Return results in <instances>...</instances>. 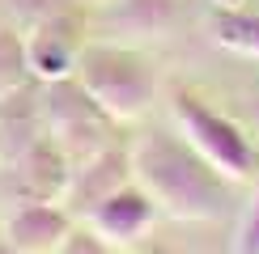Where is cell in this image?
I'll return each instance as SVG.
<instances>
[{"label": "cell", "instance_id": "8fae6325", "mask_svg": "<svg viewBox=\"0 0 259 254\" xmlns=\"http://www.w3.org/2000/svg\"><path fill=\"white\" fill-rule=\"evenodd\" d=\"M42 110H38V81L13 98H0V161L13 165L34 140H42Z\"/></svg>", "mask_w": 259, "mask_h": 254}, {"label": "cell", "instance_id": "5b68a950", "mask_svg": "<svg viewBox=\"0 0 259 254\" xmlns=\"http://www.w3.org/2000/svg\"><path fill=\"white\" fill-rule=\"evenodd\" d=\"M85 47H90V13L77 5V9H68V13H60L56 21L38 26L34 34H26L30 77H34L38 85L77 77V64H81Z\"/></svg>", "mask_w": 259, "mask_h": 254}, {"label": "cell", "instance_id": "2e32d148", "mask_svg": "<svg viewBox=\"0 0 259 254\" xmlns=\"http://www.w3.org/2000/svg\"><path fill=\"white\" fill-rule=\"evenodd\" d=\"M60 254H119V250L106 246L102 237H94L90 229H72V237L60 246Z\"/></svg>", "mask_w": 259, "mask_h": 254}, {"label": "cell", "instance_id": "5bb4252c", "mask_svg": "<svg viewBox=\"0 0 259 254\" xmlns=\"http://www.w3.org/2000/svg\"><path fill=\"white\" fill-rule=\"evenodd\" d=\"M77 5L81 0H0V21H9V26L26 38V34H34L38 26L56 21L60 13H68V9H77Z\"/></svg>", "mask_w": 259, "mask_h": 254}, {"label": "cell", "instance_id": "3957f363", "mask_svg": "<svg viewBox=\"0 0 259 254\" xmlns=\"http://www.w3.org/2000/svg\"><path fill=\"white\" fill-rule=\"evenodd\" d=\"M170 110H175L179 136L187 140L196 153L208 161L225 182H246V178L259 169V153L246 136V127L230 114H221L208 98H200L187 85H175L170 89Z\"/></svg>", "mask_w": 259, "mask_h": 254}, {"label": "cell", "instance_id": "ba28073f", "mask_svg": "<svg viewBox=\"0 0 259 254\" xmlns=\"http://www.w3.org/2000/svg\"><path fill=\"white\" fill-rule=\"evenodd\" d=\"M77 220L60 199H26L5 216L0 237L17 254H60V246L72 237Z\"/></svg>", "mask_w": 259, "mask_h": 254}, {"label": "cell", "instance_id": "e0dca14e", "mask_svg": "<svg viewBox=\"0 0 259 254\" xmlns=\"http://www.w3.org/2000/svg\"><path fill=\"white\" fill-rule=\"evenodd\" d=\"M212 9H242V0H212Z\"/></svg>", "mask_w": 259, "mask_h": 254}, {"label": "cell", "instance_id": "7c38bea8", "mask_svg": "<svg viewBox=\"0 0 259 254\" xmlns=\"http://www.w3.org/2000/svg\"><path fill=\"white\" fill-rule=\"evenodd\" d=\"M212 42L242 59H259V13L251 9H212L208 17Z\"/></svg>", "mask_w": 259, "mask_h": 254}, {"label": "cell", "instance_id": "8992f818", "mask_svg": "<svg viewBox=\"0 0 259 254\" xmlns=\"http://www.w3.org/2000/svg\"><path fill=\"white\" fill-rule=\"evenodd\" d=\"M127 182H132V153L123 144H106L98 153L72 161V174H68V186H64L60 204L72 212V220H85L102 199H111Z\"/></svg>", "mask_w": 259, "mask_h": 254}, {"label": "cell", "instance_id": "ac0fdd59", "mask_svg": "<svg viewBox=\"0 0 259 254\" xmlns=\"http://www.w3.org/2000/svg\"><path fill=\"white\" fill-rule=\"evenodd\" d=\"M0 254H17V250H13V246H9V241H5V237H0Z\"/></svg>", "mask_w": 259, "mask_h": 254}, {"label": "cell", "instance_id": "4fadbf2b", "mask_svg": "<svg viewBox=\"0 0 259 254\" xmlns=\"http://www.w3.org/2000/svg\"><path fill=\"white\" fill-rule=\"evenodd\" d=\"M26 85H34L30 64H26V38L9 21H0V98H13Z\"/></svg>", "mask_w": 259, "mask_h": 254}, {"label": "cell", "instance_id": "d6986e66", "mask_svg": "<svg viewBox=\"0 0 259 254\" xmlns=\"http://www.w3.org/2000/svg\"><path fill=\"white\" fill-rule=\"evenodd\" d=\"M255 123H259V110H255Z\"/></svg>", "mask_w": 259, "mask_h": 254}, {"label": "cell", "instance_id": "9c48e42d", "mask_svg": "<svg viewBox=\"0 0 259 254\" xmlns=\"http://www.w3.org/2000/svg\"><path fill=\"white\" fill-rule=\"evenodd\" d=\"M90 21H98L102 34L111 42H123V47L161 42L179 26V0H106L98 17Z\"/></svg>", "mask_w": 259, "mask_h": 254}, {"label": "cell", "instance_id": "9a60e30c", "mask_svg": "<svg viewBox=\"0 0 259 254\" xmlns=\"http://www.w3.org/2000/svg\"><path fill=\"white\" fill-rule=\"evenodd\" d=\"M234 254H259V186L251 195V204L242 212V225H238V246Z\"/></svg>", "mask_w": 259, "mask_h": 254}, {"label": "cell", "instance_id": "7a4b0ae2", "mask_svg": "<svg viewBox=\"0 0 259 254\" xmlns=\"http://www.w3.org/2000/svg\"><path fill=\"white\" fill-rule=\"evenodd\" d=\"M77 81L102 106V114L111 123H136L157 102L153 64L136 47H123L111 38H90V47L81 51V64H77Z\"/></svg>", "mask_w": 259, "mask_h": 254}, {"label": "cell", "instance_id": "52a82bcc", "mask_svg": "<svg viewBox=\"0 0 259 254\" xmlns=\"http://www.w3.org/2000/svg\"><path fill=\"white\" fill-rule=\"evenodd\" d=\"M157 216H161V212H157V204H153V195H149V190L132 178V182L119 186L111 199H102V204L94 208L81 225L90 229L94 237H102L106 246L119 250V246H136V241L157 225Z\"/></svg>", "mask_w": 259, "mask_h": 254}, {"label": "cell", "instance_id": "6da1fadb", "mask_svg": "<svg viewBox=\"0 0 259 254\" xmlns=\"http://www.w3.org/2000/svg\"><path fill=\"white\" fill-rule=\"evenodd\" d=\"M132 178L153 195L161 216L221 220L230 208V182L179 132H140L132 140Z\"/></svg>", "mask_w": 259, "mask_h": 254}, {"label": "cell", "instance_id": "277c9868", "mask_svg": "<svg viewBox=\"0 0 259 254\" xmlns=\"http://www.w3.org/2000/svg\"><path fill=\"white\" fill-rule=\"evenodd\" d=\"M38 110H42V132H47L72 161L98 153V148H106V144H115L111 140L115 123L106 119L102 106L81 89L77 77L38 85Z\"/></svg>", "mask_w": 259, "mask_h": 254}, {"label": "cell", "instance_id": "30bf717a", "mask_svg": "<svg viewBox=\"0 0 259 254\" xmlns=\"http://www.w3.org/2000/svg\"><path fill=\"white\" fill-rule=\"evenodd\" d=\"M5 174L17 182V199L13 204H26V199H60L64 186H68V174H72V157L42 136L17 157L13 165H5Z\"/></svg>", "mask_w": 259, "mask_h": 254}]
</instances>
